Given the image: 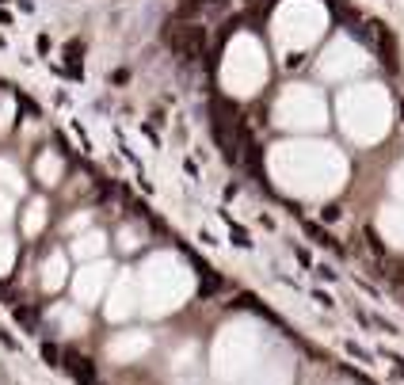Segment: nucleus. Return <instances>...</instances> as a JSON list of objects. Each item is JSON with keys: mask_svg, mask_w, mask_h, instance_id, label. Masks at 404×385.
<instances>
[{"mask_svg": "<svg viewBox=\"0 0 404 385\" xmlns=\"http://www.w3.org/2000/svg\"><path fill=\"white\" fill-rule=\"evenodd\" d=\"M161 38H164L168 50L179 53V58H198V53L206 50V27L195 24V19H168Z\"/></svg>", "mask_w": 404, "mask_h": 385, "instance_id": "f257e3e1", "label": "nucleus"}, {"mask_svg": "<svg viewBox=\"0 0 404 385\" xmlns=\"http://www.w3.org/2000/svg\"><path fill=\"white\" fill-rule=\"evenodd\" d=\"M65 370L73 374V381H76V385H99V381H96V366H92V359L81 355V351H65Z\"/></svg>", "mask_w": 404, "mask_h": 385, "instance_id": "f03ea898", "label": "nucleus"}, {"mask_svg": "<svg viewBox=\"0 0 404 385\" xmlns=\"http://www.w3.org/2000/svg\"><path fill=\"white\" fill-rule=\"evenodd\" d=\"M374 46L381 53V61H385V69H397V46H393V35L381 24H374Z\"/></svg>", "mask_w": 404, "mask_h": 385, "instance_id": "7ed1b4c3", "label": "nucleus"}, {"mask_svg": "<svg viewBox=\"0 0 404 385\" xmlns=\"http://www.w3.org/2000/svg\"><path fill=\"white\" fill-rule=\"evenodd\" d=\"M305 233H309L313 240H317V245H324V248H340V245H335V240H332L328 233H324L320 225H313V222H305Z\"/></svg>", "mask_w": 404, "mask_h": 385, "instance_id": "20e7f679", "label": "nucleus"}, {"mask_svg": "<svg viewBox=\"0 0 404 385\" xmlns=\"http://www.w3.org/2000/svg\"><path fill=\"white\" fill-rule=\"evenodd\" d=\"M42 359H46L50 366H61V359H65V355H61V351L54 347V344H42Z\"/></svg>", "mask_w": 404, "mask_h": 385, "instance_id": "39448f33", "label": "nucleus"}, {"mask_svg": "<svg viewBox=\"0 0 404 385\" xmlns=\"http://www.w3.org/2000/svg\"><path fill=\"white\" fill-rule=\"evenodd\" d=\"M229 229H233V245H241V248H248V245H252V240H248V233H244L241 225H229Z\"/></svg>", "mask_w": 404, "mask_h": 385, "instance_id": "423d86ee", "label": "nucleus"}, {"mask_svg": "<svg viewBox=\"0 0 404 385\" xmlns=\"http://www.w3.org/2000/svg\"><path fill=\"white\" fill-rule=\"evenodd\" d=\"M347 355H355V359H363V362H370V355L363 347H355V344H347Z\"/></svg>", "mask_w": 404, "mask_h": 385, "instance_id": "0eeeda50", "label": "nucleus"}, {"mask_svg": "<svg viewBox=\"0 0 404 385\" xmlns=\"http://www.w3.org/2000/svg\"><path fill=\"white\" fill-rule=\"evenodd\" d=\"M340 217V206H324V222H335Z\"/></svg>", "mask_w": 404, "mask_h": 385, "instance_id": "6e6552de", "label": "nucleus"}, {"mask_svg": "<svg viewBox=\"0 0 404 385\" xmlns=\"http://www.w3.org/2000/svg\"><path fill=\"white\" fill-rule=\"evenodd\" d=\"M389 362L397 366V374H404V359H400V355H389Z\"/></svg>", "mask_w": 404, "mask_h": 385, "instance_id": "1a4fd4ad", "label": "nucleus"}]
</instances>
